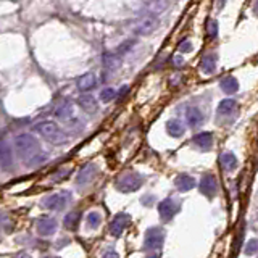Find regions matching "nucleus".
<instances>
[{"label":"nucleus","instance_id":"obj_1","mask_svg":"<svg viewBox=\"0 0 258 258\" xmlns=\"http://www.w3.org/2000/svg\"><path fill=\"white\" fill-rule=\"evenodd\" d=\"M15 150L21 160L28 163L34 155L40 152V144L32 134H20L15 137Z\"/></svg>","mask_w":258,"mask_h":258},{"label":"nucleus","instance_id":"obj_2","mask_svg":"<svg viewBox=\"0 0 258 258\" xmlns=\"http://www.w3.org/2000/svg\"><path fill=\"white\" fill-rule=\"evenodd\" d=\"M34 131L40 134L45 140H49V142L55 145H62L68 140L66 134H64L60 129V126L54 121H40L34 126Z\"/></svg>","mask_w":258,"mask_h":258},{"label":"nucleus","instance_id":"obj_3","mask_svg":"<svg viewBox=\"0 0 258 258\" xmlns=\"http://www.w3.org/2000/svg\"><path fill=\"white\" fill-rule=\"evenodd\" d=\"M163 242H165V232L160 227H150V229L145 232V239H144V249L145 250H160L163 247Z\"/></svg>","mask_w":258,"mask_h":258},{"label":"nucleus","instance_id":"obj_4","mask_svg":"<svg viewBox=\"0 0 258 258\" xmlns=\"http://www.w3.org/2000/svg\"><path fill=\"white\" fill-rule=\"evenodd\" d=\"M140 186H142V176L137 174V173L126 174L116 181V189H118L120 192H125V194L137 191Z\"/></svg>","mask_w":258,"mask_h":258},{"label":"nucleus","instance_id":"obj_5","mask_svg":"<svg viewBox=\"0 0 258 258\" xmlns=\"http://www.w3.org/2000/svg\"><path fill=\"white\" fill-rule=\"evenodd\" d=\"M179 212V203L174 200V198L168 197L165 200H161L158 203V213H160L163 221H171L174 218V215Z\"/></svg>","mask_w":258,"mask_h":258},{"label":"nucleus","instance_id":"obj_6","mask_svg":"<svg viewBox=\"0 0 258 258\" xmlns=\"http://www.w3.org/2000/svg\"><path fill=\"white\" fill-rule=\"evenodd\" d=\"M71 197H69V192H62V194H52V195L45 197L42 200V205L49 210H63L64 205H66Z\"/></svg>","mask_w":258,"mask_h":258},{"label":"nucleus","instance_id":"obj_7","mask_svg":"<svg viewBox=\"0 0 258 258\" xmlns=\"http://www.w3.org/2000/svg\"><path fill=\"white\" fill-rule=\"evenodd\" d=\"M131 223V216L126 215V213H118L113 218V221H111L110 225V232L111 236L115 237H120L123 232H125V229L128 227V225Z\"/></svg>","mask_w":258,"mask_h":258},{"label":"nucleus","instance_id":"obj_8","mask_svg":"<svg viewBox=\"0 0 258 258\" xmlns=\"http://www.w3.org/2000/svg\"><path fill=\"white\" fill-rule=\"evenodd\" d=\"M96 173H97V166L94 165V163H87L83 169H79L78 178H76V184H78V187H84V186L89 184L94 176H96Z\"/></svg>","mask_w":258,"mask_h":258},{"label":"nucleus","instance_id":"obj_9","mask_svg":"<svg viewBox=\"0 0 258 258\" xmlns=\"http://www.w3.org/2000/svg\"><path fill=\"white\" fill-rule=\"evenodd\" d=\"M200 191L203 195L207 197H215L216 191H218V181L213 174H205L200 181Z\"/></svg>","mask_w":258,"mask_h":258},{"label":"nucleus","instance_id":"obj_10","mask_svg":"<svg viewBox=\"0 0 258 258\" xmlns=\"http://www.w3.org/2000/svg\"><path fill=\"white\" fill-rule=\"evenodd\" d=\"M158 25H160V21H158L155 16H145L144 20H140L136 31L140 36H149V34H152L158 28Z\"/></svg>","mask_w":258,"mask_h":258},{"label":"nucleus","instance_id":"obj_11","mask_svg":"<svg viewBox=\"0 0 258 258\" xmlns=\"http://www.w3.org/2000/svg\"><path fill=\"white\" fill-rule=\"evenodd\" d=\"M37 231L40 236H52L57 231V221L54 218H39L37 220Z\"/></svg>","mask_w":258,"mask_h":258},{"label":"nucleus","instance_id":"obj_12","mask_svg":"<svg viewBox=\"0 0 258 258\" xmlns=\"http://www.w3.org/2000/svg\"><path fill=\"white\" fill-rule=\"evenodd\" d=\"M186 120H187V123H189V126L192 129H197V128L202 126L203 115H202V111L198 110L197 107H189L186 110Z\"/></svg>","mask_w":258,"mask_h":258},{"label":"nucleus","instance_id":"obj_13","mask_svg":"<svg viewBox=\"0 0 258 258\" xmlns=\"http://www.w3.org/2000/svg\"><path fill=\"white\" fill-rule=\"evenodd\" d=\"M13 163V154L7 142H0V168L8 169Z\"/></svg>","mask_w":258,"mask_h":258},{"label":"nucleus","instance_id":"obj_14","mask_svg":"<svg viewBox=\"0 0 258 258\" xmlns=\"http://www.w3.org/2000/svg\"><path fill=\"white\" fill-rule=\"evenodd\" d=\"M194 144L202 150H210L213 145V134L212 132H200L194 136Z\"/></svg>","mask_w":258,"mask_h":258},{"label":"nucleus","instance_id":"obj_15","mask_svg":"<svg viewBox=\"0 0 258 258\" xmlns=\"http://www.w3.org/2000/svg\"><path fill=\"white\" fill-rule=\"evenodd\" d=\"M174 186L178 187V191L181 192H187L194 189V186H195V179L192 178L189 174H179L178 178L174 179Z\"/></svg>","mask_w":258,"mask_h":258},{"label":"nucleus","instance_id":"obj_16","mask_svg":"<svg viewBox=\"0 0 258 258\" xmlns=\"http://www.w3.org/2000/svg\"><path fill=\"white\" fill-rule=\"evenodd\" d=\"M78 89L79 91H83V92H86V91H92L94 87L97 86V79H96V76H94L92 73H87V74H83L81 78L78 79Z\"/></svg>","mask_w":258,"mask_h":258},{"label":"nucleus","instance_id":"obj_17","mask_svg":"<svg viewBox=\"0 0 258 258\" xmlns=\"http://www.w3.org/2000/svg\"><path fill=\"white\" fill-rule=\"evenodd\" d=\"M200 69L205 74H213L216 69V55L215 54H207L200 60Z\"/></svg>","mask_w":258,"mask_h":258},{"label":"nucleus","instance_id":"obj_18","mask_svg":"<svg viewBox=\"0 0 258 258\" xmlns=\"http://www.w3.org/2000/svg\"><path fill=\"white\" fill-rule=\"evenodd\" d=\"M78 103L84 111H87V113H96L98 108L96 97H92V96H81L78 98Z\"/></svg>","mask_w":258,"mask_h":258},{"label":"nucleus","instance_id":"obj_19","mask_svg":"<svg viewBox=\"0 0 258 258\" xmlns=\"http://www.w3.org/2000/svg\"><path fill=\"white\" fill-rule=\"evenodd\" d=\"M103 66L110 69V71H115L121 66V57L118 54H103L102 57Z\"/></svg>","mask_w":258,"mask_h":258},{"label":"nucleus","instance_id":"obj_20","mask_svg":"<svg viewBox=\"0 0 258 258\" xmlns=\"http://www.w3.org/2000/svg\"><path fill=\"white\" fill-rule=\"evenodd\" d=\"M220 163L221 166L226 169V171H234V169L237 168V158L231 152H226V154H223L221 158H220Z\"/></svg>","mask_w":258,"mask_h":258},{"label":"nucleus","instance_id":"obj_21","mask_svg":"<svg viewBox=\"0 0 258 258\" xmlns=\"http://www.w3.org/2000/svg\"><path fill=\"white\" fill-rule=\"evenodd\" d=\"M55 116L60 118L62 121H68L73 118V105L66 102V103H62L60 107L55 110Z\"/></svg>","mask_w":258,"mask_h":258},{"label":"nucleus","instance_id":"obj_22","mask_svg":"<svg viewBox=\"0 0 258 258\" xmlns=\"http://www.w3.org/2000/svg\"><path fill=\"white\" fill-rule=\"evenodd\" d=\"M166 129H168L169 136H173V137H181L184 134V126L179 120H169L166 123Z\"/></svg>","mask_w":258,"mask_h":258},{"label":"nucleus","instance_id":"obj_23","mask_svg":"<svg viewBox=\"0 0 258 258\" xmlns=\"http://www.w3.org/2000/svg\"><path fill=\"white\" fill-rule=\"evenodd\" d=\"M220 86L226 94H234L239 91V83L234 76H226V78L220 83Z\"/></svg>","mask_w":258,"mask_h":258},{"label":"nucleus","instance_id":"obj_24","mask_svg":"<svg viewBox=\"0 0 258 258\" xmlns=\"http://www.w3.org/2000/svg\"><path fill=\"white\" fill-rule=\"evenodd\" d=\"M236 102L231 100V98H225V100H221L220 105H218V110H216V113H218V116H227L231 115L234 108H236Z\"/></svg>","mask_w":258,"mask_h":258},{"label":"nucleus","instance_id":"obj_25","mask_svg":"<svg viewBox=\"0 0 258 258\" xmlns=\"http://www.w3.org/2000/svg\"><path fill=\"white\" fill-rule=\"evenodd\" d=\"M78 223H79V213L78 212L68 213L66 216H64V220H63V225H64L66 229H74V227L78 226Z\"/></svg>","mask_w":258,"mask_h":258},{"label":"nucleus","instance_id":"obj_26","mask_svg":"<svg viewBox=\"0 0 258 258\" xmlns=\"http://www.w3.org/2000/svg\"><path fill=\"white\" fill-rule=\"evenodd\" d=\"M100 221H102L100 213L91 212L89 215H87V225H89V227H92V229H97V227L100 226Z\"/></svg>","mask_w":258,"mask_h":258},{"label":"nucleus","instance_id":"obj_27","mask_svg":"<svg viewBox=\"0 0 258 258\" xmlns=\"http://www.w3.org/2000/svg\"><path fill=\"white\" fill-rule=\"evenodd\" d=\"M134 45H136V40H134V39H129V40H126L125 44H121V45L118 47V49H116V54H118L120 57L125 55V54H128V52L132 49Z\"/></svg>","mask_w":258,"mask_h":258},{"label":"nucleus","instance_id":"obj_28","mask_svg":"<svg viewBox=\"0 0 258 258\" xmlns=\"http://www.w3.org/2000/svg\"><path fill=\"white\" fill-rule=\"evenodd\" d=\"M116 96V92L115 89H111V87H107V89H103L100 92V98H102V102H110V100H113Z\"/></svg>","mask_w":258,"mask_h":258},{"label":"nucleus","instance_id":"obj_29","mask_svg":"<svg viewBox=\"0 0 258 258\" xmlns=\"http://www.w3.org/2000/svg\"><path fill=\"white\" fill-rule=\"evenodd\" d=\"M207 32H208V37H216V34H218V23L215 20H210L207 23Z\"/></svg>","mask_w":258,"mask_h":258},{"label":"nucleus","instance_id":"obj_30","mask_svg":"<svg viewBox=\"0 0 258 258\" xmlns=\"http://www.w3.org/2000/svg\"><path fill=\"white\" fill-rule=\"evenodd\" d=\"M69 174H71V168L60 169V171L55 173L54 176H52V181H54V183H57V181H62V179H64V178H68Z\"/></svg>","mask_w":258,"mask_h":258},{"label":"nucleus","instance_id":"obj_31","mask_svg":"<svg viewBox=\"0 0 258 258\" xmlns=\"http://www.w3.org/2000/svg\"><path fill=\"white\" fill-rule=\"evenodd\" d=\"M245 254L247 255H255L257 254V239H250L247 247H245Z\"/></svg>","mask_w":258,"mask_h":258},{"label":"nucleus","instance_id":"obj_32","mask_svg":"<svg viewBox=\"0 0 258 258\" xmlns=\"http://www.w3.org/2000/svg\"><path fill=\"white\" fill-rule=\"evenodd\" d=\"M191 50H192V42L189 39H186L179 44V52H183V54H187V52H191Z\"/></svg>","mask_w":258,"mask_h":258},{"label":"nucleus","instance_id":"obj_33","mask_svg":"<svg viewBox=\"0 0 258 258\" xmlns=\"http://www.w3.org/2000/svg\"><path fill=\"white\" fill-rule=\"evenodd\" d=\"M173 63H174V66H176V68H181V66H183V63H184L183 55H176V57L173 58Z\"/></svg>","mask_w":258,"mask_h":258},{"label":"nucleus","instance_id":"obj_34","mask_svg":"<svg viewBox=\"0 0 258 258\" xmlns=\"http://www.w3.org/2000/svg\"><path fill=\"white\" fill-rule=\"evenodd\" d=\"M128 91H129V87L128 86H123L121 89H120V96H118V98H123L128 94Z\"/></svg>","mask_w":258,"mask_h":258},{"label":"nucleus","instance_id":"obj_35","mask_svg":"<svg viewBox=\"0 0 258 258\" xmlns=\"http://www.w3.org/2000/svg\"><path fill=\"white\" fill-rule=\"evenodd\" d=\"M152 200H154V197L149 195L147 198H142V203H144V205H150V203H152Z\"/></svg>","mask_w":258,"mask_h":258},{"label":"nucleus","instance_id":"obj_36","mask_svg":"<svg viewBox=\"0 0 258 258\" xmlns=\"http://www.w3.org/2000/svg\"><path fill=\"white\" fill-rule=\"evenodd\" d=\"M225 3H226V0H216V7H218V8L225 7Z\"/></svg>","mask_w":258,"mask_h":258}]
</instances>
